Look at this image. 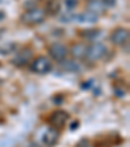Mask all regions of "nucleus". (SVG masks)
<instances>
[{
  "mask_svg": "<svg viewBox=\"0 0 130 147\" xmlns=\"http://www.w3.org/2000/svg\"><path fill=\"white\" fill-rule=\"evenodd\" d=\"M46 12L39 8H30L21 16V21L26 25H39L44 21Z\"/></svg>",
  "mask_w": 130,
  "mask_h": 147,
  "instance_id": "1",
  "label": "nucleus"
},
{
  "mask_svg": "<svg viewBox=\"0 0 130 147\" xmlns=\"http://www.w3.org/2000/svg\"><path fill=\"white\" fill-rule=\"evenodd\" d=\"M30 69L34 73H38V74H47L52 70V63L46 56H38L31 61Z\"/></svg>",
  "mask_w": 130,
  "mask_h": 147,
  "instance_id": "2",
  "label": "nucleus"
},
{
  "mask_svg": "<svg viewBox=\"0 0 130 147\" xmlns=\"http://www.w3.org/2000/svg\"><path fill=\"white\" fill-rule=\"evenodd\" d=\"M107 53V47L104 43L100 42H95L90 47H87V52H86V57L89 61H98Z\"/></svg>",
  "mask_w": 130,
  "mask_h": 147,
  "instance_id": "3",
  "label": "nucleus"
},
{
  "mask_svg": "<svg viewBox=\"0 0 130 147\" xmlns=\"http://www.w3.org/2000/svg\"><path fill=\"white\" fill-rule=\"evenodd\" d=\"M31 60H33V50L30 47H24L22 50L16 53L12 63L16 67H25L29 63H31Z\"/></svg>",
  "mask_w": 130,
  "mask_h": 147,
  "instance_id": "4",
  "label": "nucleus"
},
{
  "mask_svg": "<svg viewBox=\"0 0 130 147\" xmlns=\"http://www.w3.org/2000/svg\"><path fill=\"white\" fill-rule=\"evenodd\" d=\"M68 120H69V113L65 112V111H63V109H57V111L52 112V115L50 116L48 121H50V124L52 125V128L61 129V128L65 126V124L68 122Z\"/></svg>",
  "mask_w": 130,
  "mask_h": 147,
  "instance_id": "5",
  "label": "nucleus"
},
{
  "mask_svg": "<svg viewBox=\"0 0 130 147\" xmlns=\"http://www.w3.org/2000/svg\"><path fill=\"white\" fill-rule=\"evenodd\" d=\"M50 55H51V57H52L53 60L63 61L64 59H67V56H68V48H67V46L63 45V43H59V42H56V43L51 45V47H50Z\"/></svg>",
  "mask_w": 130,
  "mask_h": 147,
  "instance_id": "6",
  "label": "nucleus"
},
{
  "mask_svg": "<svg viewBox=\"0 0 130 147\" xmlns=\"http://www.w3.org/2000/svg\"><path fill=\"white\" fill-rule=\"evenodd\" d=\"M59 139H60V133H59V130L55 128H48L44 133L42 134V142L47 147L56 146Z\"/></svg>",
  "mask_w": 130,
  "mask_h": 147,
  "instance_id": "7",
  "label": "nucleus"
},
{
  "mask_svg": "<svg viewBox=\"0 0 130 147\" xmlns=\"http://www.w3.org/2000/svg\"><path fill=\"white\" fill-rule=\"evenodd\" d=\"M129 36H130V33L127 29L125 28H119L112 33L111 35V42L113 45H117V46H121V45H125L129 42Z\"/></svg>",
  "mask_w": 130,
  "mask_h": 147,
  "instance_id": "8",
  "label": "nucleus"
},
{
  "mask_svg": "<svg viewBox=\"0 0 130 147\" xmlns=\"http://www.w3.org/2000/svg\"><path fill=\"white\" fill-rule=\"evenodd\" d=\"M99 20V14L94 13L91 11H86L81 14H75V20L77 22H81V24H95L98 22Z\"/></svg>",
  "mask_w": 130,
  "mask_h": 147,
  "instance_id": "9",
  "label": "nucleus"
},
{
  "mask_svg": "<svg viewBox=\"0 0 130 147\" xmlns=\"http://www.w3.org/2000/svg\"><path fill=\"white\" fill-rule=\"evenodd\" d=\"M60 68L63 70H65V72H70V73H78L82 69V67L78 64L77 61L67 60V59H64L63 61H60Z\"/></svg>",
  "mask_w": 130,
  "mask_h": 147,
  "instance_id": "10",
  "label": "nucleus"
},
{
  "mask_svg": "<svg viewBox=\"0 0 130 147\" xmlns=\"http://www.w3.org/2000/svg\"><path fill=\"white\" fill-rule=\"evenodd\" d=\"M86 52H87V46H86L85 43H75V45L72 47V50H70L72 56L75 59L86 57Z\"/></svg>",
  "mask_w": 130,
  "mask_h": 147,
  "instance_id": "11",
  "label": "nucleus"
},
{
  "mask_svg": "<svg viewBox=\"0 0 130 147\" xmlns=\"http://www.w3.org/2000/svg\"><path fill=\"white\" fill-rule=\"evenodd\" d=\"M61 9V4L59 0H48L46 4V13H48L50 16H56L60 13Z\"/></svg>",
  "mask_w": 130,
  "mask_h": 147,
  "instance_id": "12",
  "label": "nucleus"
},
{
  "mask_svg": "<svg viewBox=\"0 0 130 147\" xmlns=\"http://www.w3.org/2000/svg\"><path fill=\"white\" fill-rule=\"evenodd\" d=\"M16 50H17V45L14 42H7V43L0 45V55H3V56L9 55V53L14 52Z\"/></svg>",
  "mask_w": 130,
  "mask_h": 147,
  "instance_id": "13",
  "label": "nucleus"
},
{
  "mask_svg": "<svg viewBox=\"0 0 130 147\" xmlns=\"http://www.w3.org/2000/svg\"><path fill=\"white\" fill-rule=\"evenodd\" d=\"M89 11L94 12V13L99 14V13H103L104 12V5H103L102 1H99V0H91L90 1V7H89Z\"/></svg>",
  "mask_w": 130,
  "mask_h": 147,
  "instance_id": "14",
  "label": "nucleus"
},
{
  "mask_svg": "<svg viewBox=\"0 0 130 147\" xmlns=\"http://www.w3.org/2000/svg\"><path fill=\"white\" fill-rule=\"evenodd\" d=\"M99 30H94V29H87V30H82L79 33L81 36H83V38L86 39H94L96 38L98 35H99Z\"/></svg>",
  "mask_w": 130,
  "mask_h": 147,
  "instance_id": "15",
  "label": "nucleus"
},
{
  "mask_svg": "<svg viewBox=\"0 0 130 147\" xmlns=\"http://www.w3.org/2000/svg\"><path fill=\"white\" fill-rule=\"evenodd\" d=\"M64 4L69 11H72L78 5V0H64Z\"/></svg>",
  "mask_w": 130,
  "mask_h": 147,
  "instance_id": "16",
  "label": "nucleus"
},
{
  "mask_svg": "<svg viewBox=\"0 0 130 147\" xmlns=\"http://www.w3.org/2000/svg\"><path fill=\"white\" fill-rule=\"evenodd\" d=\"M75 147H92V143H91L90 139L83 138V139H81L77 144H75Z\"/></svg>",
  "mask_w": 130,
  "mask_h": 147,
  "instance_id": "17",
  "label": "nucleus"
},
{
  "mask_svg": "<svg viewBox=\"0 0 130 147\" xmlns=\"http://www.w3.org/2000/svg\"><path fill=\"white\" fill-rule=\"evenodd\" d=\"M113 143L111 141H98L94 143V147H112Z\"/></svg>",
  "mask_w": 130,
  "mask_h": 147,
  "instance_id": "18",
  "label": "nucleus"
},
{
  "mask_svg": "<svg viewBox=\"0 0 130 147\" xmlns=\"http://www.w3.org/2000/svg\"><path fill=\"white\" fill-rule=\"evenodd\" d=\"M104 7H115L116 5V0H102Z\"/></svg>",
  "mask_w": 130,
  "mask_h": 147,
  "instance_id": "19",
  "label": "nucleus"
},
{
  "mask_svg": "<svg viewBox=\"0 0 130 147\" xmlns=\"http://www.w3.org/2000/svg\"><path fill=\"white\" fill-rule=\"evenodd\" d=\"M91 87V81H89V82H85V85H81V89H85V90H87V89H90Z\"/></svg>",
  "mask_w": 130,
  "mask_h": 147,
  "instance_id": "20",
  "label": "nucleus"
},
{
  "mask_svg": "<svg viewBox=\"0 0 130 147\" xmlns=\"http://www.w3.org/2000/svg\"><path fill=\"white\" fill-rule=\"evenodd\" d=\"M28 147H42L39 143H36V142H31V143L28 144Z\"/></svg>",
  "mask_w": 130,
  "mask_h": 147,
  "instance_id": "21",
  "label": "nucleus"
},
{
  "mask_svg": "<svg viewBox=\"0 0 130 147\" xmlns=\"http://www.w3.org/2000/svg\"><path fill=\"white\" fill-rule=\"evenodd\" d=\"M4 18H5V12H4V11H0V22H1Z\"/></svg>",
  "mask_w": 130,
  "mask_h": 147,
  "instance_id": "22",
  "label": "nucleus"
},
{
  "mask_svg": "<svg viewBox=\"0 0 130 147\" xmlns=\"http://www.w3.org/2000/svg\"><path fill=\"white\" fill-rule=\"evenodd\" d=\"M1 1H3V0H0V3H1Z\"/></svg>",
  "mask_w": 130,
  "mask_h": 147,
  "instance_id": "23",
  "label": "nucleus"
},
{
  "mask_svg": "<svg viewBox=\"0 0 130 147\" xmlns=\"http://www.w3.org/2000/svg\"><path fill=\"white\" fill-rule=\"evenodd\" d=\"M89 1H91V0H89Z\"/></svg>",
  "mask_w": 130,
  "mask_h": 147,
  "instance_id": "24",
  "label": "nucleus"
}]
</instances>
